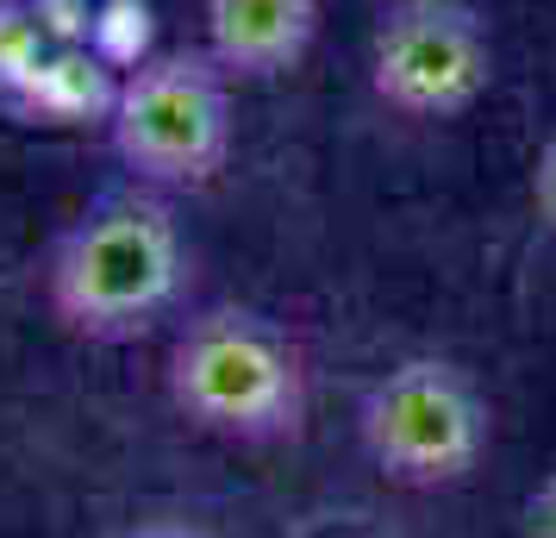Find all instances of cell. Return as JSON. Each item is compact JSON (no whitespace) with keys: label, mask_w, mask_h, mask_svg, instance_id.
<instances>
[{"label":"cell","mask_w":556,"mask_h":538,"mask_svg":"<svg viewBox=\"0 0 556 538\" xmlns=\"http://www.w3.org/2000/svg\"><path fill=\"white\" fill-rule=\"evenodd\" d=\"M319 32V0H206V45L226 76H281Z\"/></svg>","instance_id":"6"},{"label":"cell","mask_w":556,"mask_h":538,"mask_svg":"<svg viewBox=\"0 0 556 538\" xmlns=\"http://www.w3.org/2000/svg\"><path fill=\"white\" fill-rule=\"evenodd\" d=\"M363 445H369L381 476H394L406 488L463 483L488 445V408L456 363L413 358L369 388Z\"/></svg>","instance_id":"3"},{"label":"cell","mask_w":556,"mask_h":538,"mask_svg":"<svg viewBox=\"0 0 556 538\" xmlns=\"http://www.w3.org/2000/svg\"><path fill=\"white\" fill-rule=\"evenodd\" d=\"M126 538H201L194 526H176V520H156V526H138V533H126Z\"/></svg>","instance_id":"9"},{"label":"cell","mask_w":556,"mask_h":538,"mask_svg":"<svg viewBox=\"0 0 556 538\" xmlns=\"http://www.w3.org/2000/svg\"><path fill=\"white\" fill-rule=\"evenodd\" d=\"M526 538H556V476H544V483L531 488V501H526Z\"/></svg>","instance_id":"8"},{"label":"cell","mask_w":556,"mask_h":538,"mask_svg":"<svg viewBox=\"0 0 556 538\" xmlns=\"http://www.w3.org/2000/svg\"><path fill=\"white\" fill-rule=\"evenodd\" d=\"M231 107L219 63L206 57H156L131 70L113 95V151L144 182H206L226 163Z\"/></svg>","instance_id":"4"},{"label":"cell","mask_w":556,"mask_h":538,"mask_svg":"<svg viewBox=\"0 0 556 538\" xmlns=\"http://www.w3.org/2000/svg\"><path fill=\"white\" fill-rule=\"evenodd\" d=\"M531 201H538V213H544V226L556 232V132H551V145L538 151V170H531Z\"/></svg>","instance_id":"7"},{"label":"cell","mask_w":556,"mask_h":538,"mask_svg":"<svg viewBox=\"0 0 556 538\" xmlns=\"http://www.w3.org/2000/svg\"><path fill=\"white\" fill-rule=\"evenodd\" d=\"M188 257L169 207L151 195H106L51 251V308L81 338H138L181 295Z\"/></svg>","instance_id":"1"},{"label":"cell","mask_w":556,"mask_h":538,"mask_svg":"<svg viewBox=\"0 0 556 538\" xmlns=\"http://www.w3.org/2000/svg\"><path fill=\"white\" fill-rule=\"evenodd\" d=\"M176 408L226 438H281L306 413V370L294 338L263 313L213 308L169 351Z\"/></svg>","instance_id":"2"},{"label":"cell","mask_w":556,"mask_h":538,"mask_svg":"<svg viewBox=\"0 0 556 538\" xmlns=\"http://www.w3.org/2000/svg\"><path fill=\"white\" fill-rule=\"evenodd\" d=\"M369 76L388 107L413 120H451L481 101L494 45L469 0H388L369 38Z\"/></svg>","instance_id":"5"}]
</instances>
